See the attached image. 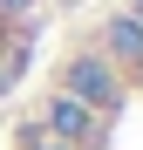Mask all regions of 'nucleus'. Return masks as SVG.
Wrapping results in <instances>:
<instances>
[{
  "label": "nucleus",
  "mask_w": 143,
  "mask_h": 150,
  "mask_svg": "<svg viewBox=\"0 0 143 150\" xmlns=\"http://www.w3.org/2000/svg\"><path fill=\"white\" fill-rule=\"evenodd\" d=\"M34 150H68V143H48V137H41V143H34Z\"/></svg>",
  "instance_id": "obj_6"
},
{
  "label": "nucleus",
  "mask_w": 143,
  "mask_h": 150,
  "mask_svg": "<svg viewBox=\"0 0 143 150\" xmlns=\"http://www.w3.org/2000/svg\"><path fill=\"white\" fill-rule=\"evenodd\" d=\"M41 123H48V143H68V150H82V143L95 137V109L75 103V96H61V89L41 103Z\"/></svg>",
  "instance_id": "obj_2"
},
{
  "label": "nucleus",
  "mask_w": 143,
  "mask_h": 150,
  "mask_svg": "<svg viewBox=\"0 0 143 150\" xmlns=\"http://www.w3.org/2000/svg\"><path fill=\"white\" fill-rule=\"evenodd\" d=\"M61 96H75V103H89V109H116V103H123V75H116L102 55H68Z\"/></svg>",
  "instance_id": "obj_1"
},
{
  "label": "nucleus",
  "mask_w": 143,
  "mask_h": 150,
  "mask_svg": "<svg viewBox=\"0 0 143 150\" xmlns=\"http://www.w3.org/2000/svg\"><path fill=\"white\" fill-rule=\"evenodd\" d=\"M20 7H27V0H0V14H20Z\"/></svg>",
  "instance_id": "obj_5"
},
{
  "label": "nucleus",
  "mask_w": 143,
  "mask_h": 150,
  "mask_svg": "<svg viewBox=\"0 0 143 150\" xmlns=\"http://www.w3.org/2000/svg\"><path fill=\"white\" fill-rule=\"evenodd\" d=\"M20 62H27V48H20V41H14V48H7V55H0V96H7V89H14V75H20Z\"/></svg>",
  "instance_id": "obj_4"
},
{
  "label": "nucleus",
  "mask_w": 143,
  "mask_h": 150,
  "mask_svg": "<svg viewBox=\"0 0 143 150\" xmlns=\"http://www.w3.org/2000/svg\"><path fill=\"white\" fill-rule=\"evenodd\" d=\"M102 62L109 68L116 62H123V68H143V28H136L130 14H116L109 28H102Z\"/></svg>",
  "instance_id": "obj_3"
}]
</instances>
